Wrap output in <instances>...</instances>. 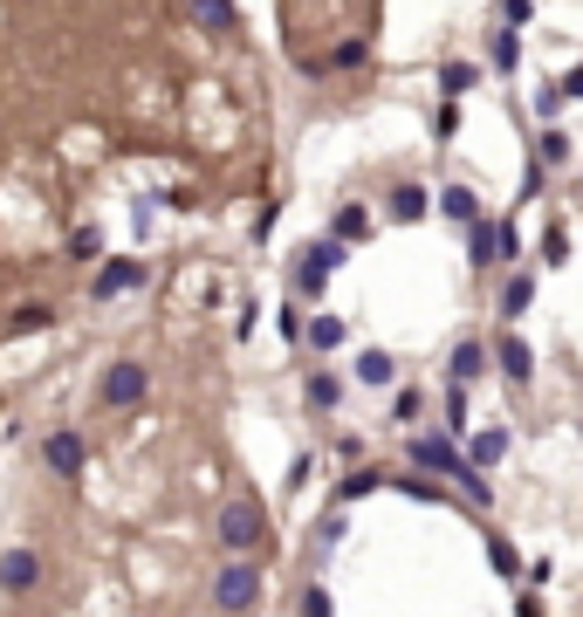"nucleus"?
<instances>
[{
    "mask_svg": "<svg viewBox=\"0 0 583 617\" xmlns=\"http://www.w3.org/2000/svg\"><path fill=\"white\" fill-rule=\"evenodd\" d=\"M337 344H343V323L337 316H316L310 323V350H337Z\"/></svg>",
    "mask_w": 583,
    "mask_h": 617,
    "instance_id": "obj_23",
    "label": "nucleus"
},
{
    "mask_svg": "<svg viewBox=\"0 0 583 617\" xmlns=\"http://www.w3.org/2000/svg\"><path fill=\"white\" fill-rule=\"evenodd\" d=\"M343 261H350V254H343V241H337V234H329V241H316L310 254H302V268H295V289H302V295H323V281L337 275Z\"/></svg>",
    "mask_w": 583,
    "mask_h": 617,
    "instance_id": "obj_2",
    "label": "nucleus"
},
{
    "mask_svg": "<svg viewBox=\"0 0 583 617\" xmlns=\"http://www.w3.org/2000/svg\"><path fill=\"white\" fill-rule=\"evenodd\" d=\"M144 392H151V371H144V364H110V371H104V405H110V411L144 405Z\"/></svg>",
    "mask_w": 583,
    "mask_h": 617,
    "instance_id": "obj_4",
    "label": "nucleus"
},
{
    "mask_svg": "<svg viewBox=\"0 0 583 617\" xmlns=\"http://www.w3.org/2000/svg\"><path fill=\"white\" fill-rule=\"evenodd\" d=\"M337 398H343V384L329 377V371H310V405H316V411H329Z\"/></svg>",
    "mask_w": 583,
    "mask_h": 617,
    "instance_id": "obj_22",
    "label": "nucleus"
},
{
    "mask_svg": "<svg viewBox=\"0 0 583 617\" xmlns=\"http://www.w3.org/2000/svg\"><path fill=\"white\" fill-rule=\"evenodd\" d=\"M364 56H371V48H364V42H337V69H358Z\"/></svg>",
    "mask_w": 583,
    "mask_h": 617,
    "instance_id": "obj_29",
    "label": "nucleus"
},
{
    "mask_svg": "<svg viewBox=\"0 0 583 617\" xmlns=\"http://www.w3.org/2000/svg\"><path fill=\"white\" fill-rule=\"evenodd\" d=\"M398 487H405V494H412V501H440V487H433V480H419V474H405Z\"/></svg>",
    "mask_w": 583,
    "mask_h": 617,
    "instance_id": "obj_28",
    "label": "nucleus"
},
{
    "mask_svg": "<svg viewBox=\"0 0 583 617\" xmlns=\"http://www.w3.org/2000/svg\"><path fill=\"white\" fill-rule=\"evenodd\" d=\"M425 206H433V199H425L419 186H398V193H392V206H385V213H392V220H425Z\"/></svg>",
    "mask_w": 583,
    "mask_h": 617,
    "instance_id": "obj_18",
    "label": "nucleus"
},
{
    "mask_svg": "<svg viewBox=\"0 0 583 617\" xmlns=\"http://www.w3.org/2000/svg\"><path fill=\"white\" fill-rule=\"evenodd\" d=\"M501 14H509V28H522V21H536V8H528V0H501Z\"/></svg>",
    "mask_w": 583,
    "mask_h": 617,
    "instance_id": "obj_32",
    "label": "nucleus"
},
{
    "mask_svg": "<svg viewBox=\"0 0 583 617\" xmlns=\"http://www.w3.org/2000/svg\"><path fill=\"white\" fill-rule=\"evenodd\" d=\"M35 583H42V556H35V549H8V556H0V590L28 597Z\"/></svg>",
    "mask_w": 583,
    "mask_h": 617,
    "instance_id": "obj_5",
    "label": "nucleus"
},
{
    "mask_svg": "<svg viewBox=\"0 0 583 617\" xmlns=\"http://www.w3.org/2000/svg\"><path fill=\"white\" fill-rule=\"evenodd\" d=\"M377 487H385V474L364 467V474H350V480H343V501H364V494H377Z\"/></svg>",
    "mask_w": 583,
    "mask_h": 617,
    "instance_id": "obj_24",
    "label": "nucleus"
},
{
    "mask_svg": "<svg viewBox=\"0 0 583 617\" xmlns=\"http://www.w3.org/2000/svg\"><path fill=\"white\" fill-rule=\"evenodd\" d=\"M536 308V275H509V289H501V316H528Z\"/></svg>",
    "mask_w": 583,
    "mask_h": 617,
    "instance_id": "obj_14",
    "label": "nucleus"
},
{
    "mask_svg": "<svg viewBox=\"0 0 583 617\" xmlns=\"http://www.w3.org/2000/svg\"><path fill=\"white\" fill-rule=\"evenodd\" d=\"M570 151H576V138H570V131H556V124H549V131L536 138V165H570Z\"/></svg>",
    "mask_w": 583,
    "mask_h": 617,
    "instance_id": "obj_17",
    "label": "nucleus"
},
{
    "mask_svg": "<svg viewBox=\"0 0 583 617\" xmlns=\"http://www.w3.org/2000/svg\"><path fill=\"white\" fill-rule=\"evenodd\" d=\"M467 90H474V62H446V69H440V96L460 103Z\"/></svg>",
    "mask_w": 583,
    "mask_h": 617,
    "instance_id": "obj_19",
    "label": "nucleus"
},
{
    "mask_svg": "<svg viewBox=\"0 0 583 617\" xmlns=\"http://www.w3.org/2000/svg\"><path fill=\"white\" fill-rule=\"evenodd\" d=\"M392 419H398V426H412V419H419V392H398V405H392Z\"/></svg>",
    "mask_w": 583,
    "mask_h": 617,
    "instance_id": "obj_30",
    "label": "nucleus"
},
{
    "mask_svg": "<svg viewBox=\"0 0 583 617\" xmlns=\"http://www.w3.org/2000/svg\"><path fill=\"white\" fill-rule=\"evenodd\" d=\"M124 289H144V261H104V275L90 281V295H96V302H117Z\"/></svg>",
    "mask_w": 583,
    "mask_h": 617,
    "instance_id": "obj_6",
    "label": "nucleus"
},
{
    "mask_svg": "<svg viewBox=\"0 0 583 617\" xmlns=\"http://www.w3.org/2000/svg\"><path fill=\"white\" fill-rule=\"evenodd\" d=\"M488 62H494V69H522V35H515V28H494V35H488Z\"/></svg>",
    "mask_w": 583,
    "mask_h": 617,
    "instance_id": "obj_16",
    "label": "nucleus"
},
{
    "mask_svg": "<svg viewBox=\"0 0 583 617\" xmlns=\"http://www.w3.org/2000/svg\"><path fill=\"white\" fill-rule=\"evenodd\" d=\"M48 467H56L62 480H75V474H83V440H75V432H48Z\"/></svg>",
    "mask_w": 583,
    "mask_h": 617,
    "instance_id": "obj_7",
    "label": "nucleus"
},
{
    "mask_svg": "<svg viewBox=\"0 0 583 617\" xmlns=\"http://www.w3.org/2000/svg\"><path fill=\"white\" fill-rule=\"evenodd\" d=\"M329 234H337L343 247H350V241H371V213H364V206H337V220H329Z\"/></svg>",
    "mask_w": 583,
    "mask_h": 617,
    "instance_id": "obj_13",
    "label": "nucleus"
},
{
    "mask_svg": "<svg viewBox=\"0 0 583 617\" xmlns=\"http://www.w3.org/2000/svg\"><path fill=\"white\" fill-rule=\"evenodd\" d=\"M213 604H220V610H247V604H261V570H255V562H234V570L213 583Z\"/></svg>",
    "mask_w": 583,
    "mask_h": 617,
    "instance_id": "obj_3",
    "label": "nucleus"
},
{
    "mask_svg": "<svg viewBox=\"0 0 583 617\" xmlns=\"http://www.w3.org/2000/svg\"><path fill=\"white\" fill-rule=\"evenodd\" d=\"M501 453H509V432L488 426V432H474V440H467V467H501Z\"/></svg>",
    "mask_w": 583,
    "mask_h": 617,
    "instance_id": "obj_9",
    "label": "nucleus"
},
{
    "mask_svg": "<svg viewBox=\"0 0 583 617\" xmlns=\"http://www.w3.org/2000/svg\"><path fill=\"white\" fill-rule=\"evenodd\" d=\"M69 254H75V261H96V254H104V234H96V226H83V234H69Z\"/></svg>",
    "mask_w": 583,
    "mask_h": 617,
    "instance_id": "obj_26",
    "label": "nucleus"
},
{
    "mask_svg": "<svg viewBox=\"0 0 583 617\" xmlns=\"http://www.w3.org/2000/svg\"><path fill=\"white\" fill-rule=\"evenodd\" d=\"M412 467H425V474H460V453H453L446 440H412Z\"/></svg>",
    "mask_w": 583,
    "mask_h": 617,
    "instance_id": "obj_8",
    "label": "nucleus"
},
{
    "mask_svg": "<svg viewBox=\"0 0 583 617\" xmlns=\"http://www.w3.org/2000/svg\"><path fill=\"white\" fill-rule=\"evenodd\" d=\"M543 178H549V165H528V172H522V199H536V193H543Z\"/></svg>",
    "mask_w": 583,
    "mask_h": 617,
    "instance_id": "obj_33",
    "label": "nucleus"
},
{
    "mask_svg": "<svg viewBox=\"0 0 583 617\" xmlns=\"http://www.w3.org/2000/svg\"><path fill=\"white\" fill-rule=\"evenodd\" d=\"M488 562H494V570H501V577H515V570H522V556H515V543H501V535H494V543H488Z\"/></svg>",
    "mask_w": 583,
    "mask_h": 617,
    "instance_id": "obj_27",
    "label": "nucleus"
},
{
    "mask_svg": "<svg viewBox=\"0 0 583 617\" xmlns=\"http://www.w3.org/2000/svg\"><path fill=\"white\" fill-rule=\"evenodd\" d=\"M392 377H398V364H392L385 350H364L358 357V384H392Z\"/></svg>",
    "mask_w": 583,
    "mask_h": 617,
    "instance_id": "obj_20",
    "label": "nucleus"
},
{
    "mask_svg": "<svg viewBox=\"0 0 583 617\" xmlns=\"http://www.w3.org/2000/svg\"><path fill=\"white\" fill-rule=\"evenodd\" d=\"M261 535H268V514H261V501H234V508L220 514V543L234 549V556L261 549Z\"/></svg>",
    "mask_w": 583,
    "mask_h": 617,
    "instance_id": "obj_1",
    "label": "nucleus"
},
{
    "mask_svg": "<svg viewBox=\"0 0 583 617\" xmlns=\"http://www.w3.org/2000/svg\"><path fill=\"white\" fill-rule=\"evenodd\" d=\"M14 329H48V308H42V302H28V308L14 316Z\"/></svg>",
    "mask_w": 583,
    "mask_h": 617,
    "instance_id": "obj_31",
    "label": "nucleus"
},
{
    "mask_svg": "<svg viewBox=\"0 0 583 617\" xmlns=\"http://www.w3.org/2000/svg\"><path fill=\"white\" fill-rule=\"evenodd\" d=\"M460 226H467V261H474V268H494V234H501V226H488L480 213L460 220Z\"/></svg>",
    "mask_w": 583,
    "mask_h": 617,
    "instance_id": "obj_10",
    "label": "nucleus"
},
{
    "mask_svg": "<svg viewBox=\"0 0 583 617\" xmlns=\"http://www.w3.org/2000/svg\"><path fill=\"white\" fill-rule=\"evenodd\" d=\"M193 14L207 35H234V0H193Z\"/></svg>",
    "mask_w": 583,
    "mask_h": 617,
    "instance_id": "obj_15",
    "label": "nucleus"
},
{
    "mask_svg": "<svg viewBox=\"0 0 583 617\" xmlns=\"http://www.w3.org/2000/svg\"><path fill=\"white\" fill-rule=\"evenodd\" d=\"M494 357H501V371H509L515 384H528V377H536V350H528L522 337H501V350H494Z\"/></svg>",
    "mask_w": 583,
    "mask_h": 617,
    "instance_id": "obj_12",
    "label": "nucleus"
},
{
    "mask_svg": "<svg viewBox=\"0 0 583 617\" xmlns=\"http://www.w3.org/2000/svg\"><path fill=\"white\" fill-rule=\"evenodd\" d=\"M453 384H467V377H480V371H488V344H480V337H467V344H453Z\"/></svg>",
    "mask_w": 583,
    "mask_h": 617,
    "instance_id": "obj_11",
    "label": "nucleus"
},
{
    "mask_svg": "<svg viewBox=\"0 0 583 617\" xmlns=\"http://www.w3.org/2000/svg\"><path fill=\"white\" fill-rule=\"evenodd\" d=\"M440 206H446V220H474V213H480L474 186H446V193H440Z\"/></svg>",
    "mask_w": 583,
    "mask_h": 617,
    "instance_id": "obj_21",
    "label": "nucleus"
},
{
    "mask_svg": "<svg viewBox=\"0 0 583 617\" xmlns=\"http://www.w3.org/2000/svg\"><path fill=\"white\" fill-rule=\"evenodd\" d=\"M543 261H549V268L570 261V234H563V226H549V234H543Z\"/></svg>",
    "mask_w": 583,
    "mask_h": 617,
    "instance_id": "obj_25",
    "label": "nucleus"
}]
</instances>
